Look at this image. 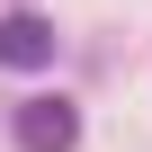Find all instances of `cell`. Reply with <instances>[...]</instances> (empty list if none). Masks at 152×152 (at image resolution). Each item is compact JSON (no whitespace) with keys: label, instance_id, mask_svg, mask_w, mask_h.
I'll list each match as a JSON object with an SVG mask.
<instances>
[{"label":"cell","instance_id":"6da1fadb","mask_svg":"<svg viewBox=\"0 0 152 152\" xmlns=\"http://www.w3.org/2000/svg\"><path fill=\"white\" fill-rule=\"evenodd\" d=\"M18 143L27 152H72L81 143V107L72 99H18Z\"/></svg>","mask_w":152,"mask_h":152},{"label":"cell","instance_id":"7a4b0ae2","mask_svg":"<svg viewBox=\"0 0 152 152\" xmlns=\"http://www.w3.org/2000/svg\"><path fill=\"white\" fill-rule=\"evenodd\" d=\"M0 63H9V72H45L54 63V27L36 9H9V18H0Z\"/></svg>","mask_w":152,"mask_h":152}]
</instances>
